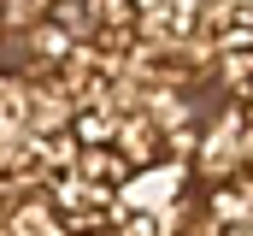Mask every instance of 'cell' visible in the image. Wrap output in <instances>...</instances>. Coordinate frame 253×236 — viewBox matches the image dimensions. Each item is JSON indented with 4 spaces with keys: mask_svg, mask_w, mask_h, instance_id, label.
I'll list each match as a JSON object with an SVG mask.
<instances>
[{
    "mask_svg": "<svg viewBox=\"0 0 253 236\" xmlns=\"http://www.w3.org/2000/svg\"><path fill=\"white\" fill-rule=\"evenodd\" d=\"M118 118H124V113H118L112 101H94V107H77L65 130H71V142H77V148H112Z\"/></svg>",
    "mask_w": 253,
    "mask_h": 236,
    "instance_id": "cell-1",
    "label": "cell"
},
{
    "mask_svg": "<svg viewBox=\"0 0 253 236\" xmlns=\"http://www.w3.org/2000/svg\"><path fill=\"white\" fill-rule=\"evenodd\" d=\"M218 77H224V89H230V101L253 113V48L242 54H218Z\"/></svg>",
    "mask_w": 253,
    "mask_h": 236,
    "instance_id": "cell-2",
    "label": "cell"
},
{
    "mask_svg": "<svg viewBox=\"0 0 253 236\" xmlns=\"http://www.w3.org/2000/svg\"><path fill=\"white\" fill-rule=\"evenodd\" d=\"M36 6H42V12H47V6H53V0H36Z\"/></svg>",
    "mask_w": 253,
    "mask_h": 236,
    "instance_id": "cell-3",
    "label": "cell"
}]
</instances>
